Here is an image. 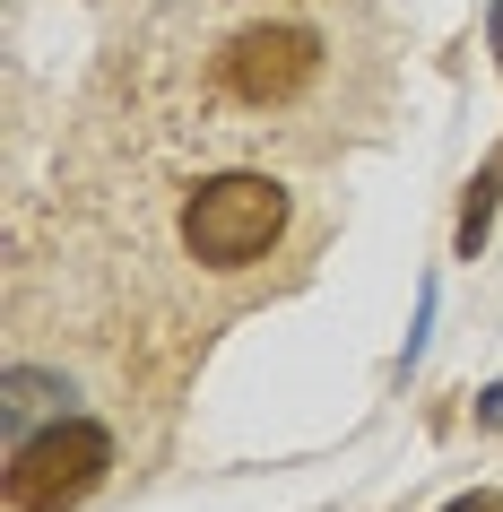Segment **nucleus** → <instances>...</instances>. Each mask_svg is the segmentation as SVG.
Masks as SVG:
<instances>
[{
  "mask_svg": "<svg viewBox=\"0 0 503 512\" xmlns=\"http://www.w3.org/2000/svg\"><path fill=\"white\" fill-rule=\"evenodd\" d=\"M287 235V183L278 174H209L183 200V252L200 270H252L269 261V243Z\"/></svg>",
  "mask_w": 503,
  "mask_h": 512,
  "instance_id": "obj_1",
  "label": "nucleus"
},
{
  "mask_svg": "<svg viewBox=\"0 0 503 512\" xmlns=\"http://www.w3.org/2000/svg\"><path fill=\"white\" fill-rule=\"evenodd\" d=\"M113 478V434L96 417H53L9 443V512H70Z\"/></svg>",
  "mask_w": 503,
  "mask_h": 512,
  "instance_id": "obj_2",
  "label": "nucleus"
},
{
  "mask_svg": "<svg viewBox=\"0 0 503 512\" xmlns=\"http://www.w3.org/2000/svg\"><path fill=\"white\" fill-rule=\"evenodd\" d=\"M313 70H321V44H313L304 27H243L235 44L217 53L226 96H235V105H252V113L295 105V96L313 87Z\"/></svg>",
  "mask_w": 503,
  "mask_h": 512,
  "instance_id": "obj_3",
  "label": "nucleus"
},
{
  "mask_svg": "<svg viewBox=\"0 0 503 512\" xmlns=\"http://www.w3.org/2000/svg\"><path fill=\"white\" fill-rule=\"evenodd\" d=\"M495 200H503V148H495V165L469 183V200H460V261H477V243H486V226H495Z\"/></svg>",
  "mask_w": 503,
  "mask_h": 512,
  "instance_id": "obj_4",
  "label": "nucleus"
},
{
  "mask_svg": "<svg viewBox=\"0 0 503 512\" xmlns=\"http://www.w3.org/2000/svg\"><path fill=\"white\" fill-rule=\"evenodd\" d=\"M443 512H503V495H495V486H486V495H451Z\"/></svg>",
  "mask_w": 503,
  "mask_h": 512,
  "instance_id": "obj_5",
  "label": "nucleus"
},
{
  "mask_svg": "<svg viewBox=\"0 0 503 512\" xmlns=\"http://www.w3.org/2000/svg\"><path fill=\"white\" fill-rule=\"evenodd\" d=\"M486 44H495V61H503V0L486 9Z\"/></svg>",
  "mask_w": 503,
  "mask_h": 512,
  "instance_id": "obj_6",
  "label": "nucleus"
}]
</instances>
